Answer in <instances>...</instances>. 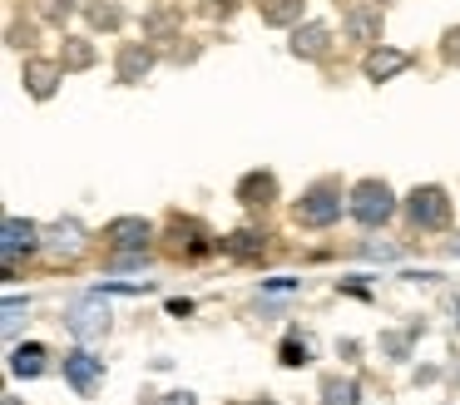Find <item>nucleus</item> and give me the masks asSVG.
Segmentation results:
<instances>
[{
  "label": "nucleus",
  "instance_id": "9d476101",
  "mask_svg": "<svg viewBox=\"0 0 460 405\" xmlns=\"http://www.w3.org/2000/svg\"><path fill=\"white\" fill-rule=\"evenodd\" d=\"M149 237H154L149 217H114V223H104V242L119 247V252H139V247H149Z\"/></svg>",
  "mask_w": 460,
  "mask_h": 405
},
{
  "label": "nucleus",
  "instance_id": "423d86ee",
  "mask_svg": "<svg viewBox=\"0 0 460 405\" xmlns=\"http://www.w3.org/2000/svg\"><path fill=\"white\" fill-rule=\"evenodd\" d=\"M65 381H70L75 395H94L104 385V356H94L90 346H75V351H65Z\"/></svg>",
  "mask_w": 460,
  "mask_h": 405
},
{
  "label": "nucleus",
  "instance_id": "a878e982",
  "mask_svg": "<svg viewBox=\"0 0 460 405\" xmlns=\"http://www.w3.org/2000/svg\"><path fill=\"white\" fill-rule=\"evenodd\" d=\"M21 316H25V302H15V296H11V302H5V316H0L5 336H15V331H21Z\"/></svg>",
  "mask_w": 460,
  "mask_h": 405
},
{
  "label": "nucleus",
  "instance_id": "9b49d317",
  "mask_svg": "<svg viewBox=\"0 0 460 405\" xmlns=\"http://www.w3.org/2000/svg\"><path fill=\"white\" fill-rule=\"evenodd\" d=\"M288 49L297 59H322L332 49V25H322V20H307V25H292V40Z\"/></svg>",
  "mask_w": 460,
  "mask_h": 405
},
{
  "label": "nucleus",
  "instance_id": "1a4fd4ad",
  "mask_svg": "<svg viewBox=\"0 0 460 405\" xmlns=\"http://www.w3.org/2000/svg\"><path fill=\"white\" fill-rule=\"evenodd\" d=\"M401 69H411V55L396 45H371L367 59H361V75L371 79V84H386V79H396Z\"/></svg>",
  "mask_w": 460,
  "mask_h": 405
},
{
  "label": "nucleus",
  "instance_id": "f3484780",
  "mask_svg": "<svg viewBox=\"0 0 460 405\" xmlns=\"http://www.w3.org/2000/svg\"><path fill=\"white\" fill-rule=\"evenodd\" d=\"M302 5L307 0H258V15H262V25L292 30V25H302Z\"/></svg>",
  "mask_w": 460,
  "mask_h": 405
},
{
  "label": "nucleus",
  "instance_id": "a211bd4d",
  "mask_svg": "<svg viewBox=\"0 0 460 405\" xmlns=\"http://www.w3.org/2000/svg\"><path fill=\"white\" fill-rule=\"evenodd\" d=\"M322 405H361V385L351 375H327L322 381Z\"/></svg>",
  "mask_w": 460,
  "mask_h": 405
},
{
  "label": "nucleus",
  "instance_id": "5701e85b",
  "mask_svg": "<svg viewBox=\"0 0 460 405\" xmlns=\"http://www.w3.org/2000/svg\"><path fill=\"white\" fill-rule=\"evenodd\" d=\"M149 262H154V257H149V247H139V252H119L110 267H114V272H144Z\"/></svg>",
  "mask_w": 460,
  "mask_h": 405
},
{
  "label": "nucleus",
  "instance_id": "ddd939ff",
  "mask_svg": "<svg viewBox=\"0 0 460 405\" xmlns=\"http://www.w3.org/2000/svg\"><path fill=\"white\" fill-rule=\"evenodd\" d=\"M238 203H248V207L278 203V173H268V168H252V173H243V178H238Z\"/></svg>",
  "mask_w": 460,
  "mask_h": 405
},
{
  "label": "nucleus",
  "instance_id": "b1692460",
  "mask_svg": "<svg viewBox=\"0 0 460 405\" xmlns=\"http://www.w3.org/2000/svg\"><path fill=\"white\" fill-rule=\"evenodd\" d=\"M100 292L104 296H144V292H154V282H100Z\"/></svg>",
  "mask_w": 460,
  "mask_h": 405
},
{
  "label": "nucleus",
  "instance_id": "412c9836",
  "mask_svg": "<svg viewBox=\"0 0 460 405\" xmlns=\"http://www.w3.org/2000/svg\"><path fill=\"white\" fill-rule=\"evenodd\" d=\"M278 361L288 365V371H297V365H307V361H312V341H307V336H297V331H292L288 341L278 346Z\"/></svg>",
  "mask_w": 460,
  "mask_h": 405
},
{
  "label": "nucleus",
  "instance_id": "6ab92c4d",
  "mask_svg": "<svg viewBox=\"0 0 460 405\" xmlns=\"http://www.w3.org/2000/svg\"><path fill=\"white\" fill-rule=\"evenodd\" d=\"M84 15L94 30H119L124 25V5L119 0H84Z\"/></svg>",
  "mask_w": 460,
  "mask_h": 405
},
{
  "label": "nucleus",
  "instance_id": "f257e3e1",
  "mask_svg": "<svg viewBox=\"0 0 460 405\" xmlns=\"http://www.w3.org/2000/svg\"><path fill=\"white\" fill-rule=\"evenodd\" d=\"M110 326H114V316H110V302H104L100 286L70 296V306H65V331H70L80 346L104 341V336H110Z\"/></svg>",
  "mask_w": 460,
  "mask_h": 405
},
{
  "label": "nucleus",
  "instance_id": "39448f33",
  "mask_svg": "<svg viewBox=\"0 0 460 405\" xmlns=\"http://www.w3.org/2000/svg\"><path fill=\"white\" fill-rule=\"evenodd\" d=\"M45 247V227L35 223V217H5V227H0V257H5V282H15V272H21V257L40 252Z\"/></svg>",
  "mask_w": 460,
  "mask_h": 405
},
{
  "label": "nucleus",
  "instance_id": "f8f14e48",
  "mask_svg": "<svg viewBox=\"0 0 460 405\" xmlns=\"http://www.w3.org/2000/svg\"><path fill=\"white\" fill-rule=\"evenodd\" d=\"M341 30H347V40L381 45V5H351L347 15H341Z\"/></svg>",
  "mask_w": 460,
  "mask_h": 405
},
{
  "label": "nucleus",
  "instance_id": "20e7f679",
  "mask_svg": "<svg viewBox=\"0 0 460 405\" xmlns=\"http://www.w3.org/2000/svg\"><path fill=\"white\" fill-rule=\"evenodd\" d=\"M347 213L357 217L361 227H371V233H376V227H386L391 217H396V193H391V188L381 183V178H361V183L351 188Z\"/></svg>",
  "mask_w": 460,
  "mask_h": 405
},
{
  "label": "nucleus",
  "instance_id": "aec40b11",
  "mask_svg": "<svg viewBox=\"0 0 460 405\" xmlns=\"http://www.w3.org/2000/svg\"><path fill=\"white\" fill-rule=\"evenodd\" d=\"M60 65H65V69H90V65H94V45H90V40H80V35H65Z\"/></svg>",
  "mask_w": 460,
  "mask_h": 405
},
{
  "label": "nucleus",
  "instance_id": "2eb2a0df",
  "mask_svg": "<svg viewBox=\"0 0 460 405\" xmlns=\"http://www.w3.org/2000/svg\"><path fill=\"white\" fill-rule=\"evenodd\" d=\"M11 375H21V381H35V375H45L50 371V351H45L40 341H21V346H11Z\"/></svg>",
  "mask_w": 460,
  "mask_h": 405
},
{
  "label": "nucleus",
  "instance_id": "cd10ccee",
  "mask_svg": "<svg viewBox=\"0 0 460 405\" xmlns=\"http://www.w3.org/2000/svg\"><path fill=\"white\" fill-rule=\"evenodd\" d=\"M440 55H446V65H460V25L446 30V40H440Z\"/></svg>",
  "mask_w": 460,
  "mask_h": 405
},
{
  "label": "nucleus",
  "instance_id": "0eeeda50",
  "mask_svg": "<svg viewBox=\"0 0 460 405\" xmlns=\"http://www.w3.org/2000/svg\"><path fill=\"white\" fill-rule=\"evenodd\" d=\"M60 79H65V65H60V59L31 55V59L21 65V84H25V94H31V99H55Z\"/></svg>",
  "mask_w": 460,
  "mask_h": 405
},
{
  "label": "nucleus",
  "instance_id": "f03ea898",
  "mask_svg": "<svg viewBox=\"0 0 460 405\" xmlns=\"http://www.w3.org/2000/svg\"><path fill=\"white\" fill-rule=\"evenodd\" d=\"M347 203H351V193H341L337 178H322V183H312L307 193L297 198L292 217H297L302 227H332V223H341V207Z\"/></svg>",
  "mask_w": 460,
  "mask_h": 405
},
{
  "label": "nucleus",
  "instance_id": "473e14b6",
  "mask_svg": "<svg viewBox=\"0 0 460 405\" xmlns=\"http://www.w3.org/2000/svg\"><path fill=\"white\" fill-rule=\"evenodd\" d=\"M446 312H450V321L460 326V292H446Z\"/></svg>",
  "mask_w": 460,
  "mask_h": 405
},
{
  "label": "nucleus",
  "instance_id": "c756f323",
  "mask_svg": "<svg viewBox=\"0 0 460 405\" xmlns=\"http://www.w3.org/2000/svg\"><path fill=\"white\" fill-rule=\"evenodd\" d=\"M173 30V15H149L144 20V35H169Z\"/></svg>",
  "mask_w": 460,
  "mask_h": 405
},
{
  "label": "nucleus",
  "instance_id": "c9c22d12",
  "mask_svg": "<svg viewBox=\"0 0 460 405\" xmlns=\"http://www.w3.org/2000/svg\"><path fill=\"white\" fill-rule=\"evenodd\" d=\"M258 405H272V401H258Z\"/></svg>",
  "mask_w": 460,
  "mask_h": 405
},
{
  "label": "nucleus",
  "instance_id": "7c9ffc66",
  "mask_svg": "<svg viewBox=\"0 0 460 405\" xmlns=\"http://www.w3.org/2000/svg\"><path fill=\"white\" fill-rule=\"evenodd\" d=\"M297 277H272V282H262V292H272V296H278V292H297Z\"/></svg>",
  "mask_w": 460,
  "mask_h": 405
},
{
  "label": "nucleus",
  "instance_id": "bb28decb",
  "mask_svg": "<svg viewBox=\"0 0 460 405\" xmlns=\"http://www.w3.org/2000/svg\"><path fill=\"white\" fill-rule=\"evenodd\" d=\"M361 252H367V257H381V262H396L401 247H396V242H361Z\"/></svg>",
  "mask_w": 460,
  "mask_h": 405
},
{
  "label": "nucleus",
  "instance_id": "4468645a",
  "mask_svg": "<svg viewBox=\"0 0 460 405\" xmlns=\"http://www.w3.org/2000/svg\"><path fill=\"white\" fill-rule=\"evenodd\" d=\"M149 69H154V49H149V45H139V40L119 45V59H114V75H119V84H139Z\"/></svg>",
  "mask_w": 460,
  "mask_h": 405
},
{
  "label": "nucleus",
  "instance_id": "4be33fe9",
  "mask_svg": "<svg viewBox=\"0 0 460 405\" xmlns=\"http://www.w3.org/2000/svg\"><path fill=\"white\" fill-rule=\"evenodd\" d=\"M411 341H416V326H411V331H386L381 336V356H386V361H406Z\"/></svg>",
  "mask_w": 460,
  "mask_h": 405
},
{
  "label": "nucleus",
  "instance_id": "e433bc0d",
  "mask_svg": "<svg viewBox=\"0 0 460 405\" xmlns=\"http://www.w3.org/2000/svg\"><path fill=\"white\" fill-rule=\"evenodd\" d=\"M376 5H386V0H376Z\"/></svg>",
  "mask_w": 460,
  "mask_h": 405
},
{
  "label": "nucleus",
  "instance_id": "6e6552de",
  "mask_svg": "<svg viewBox=\"0 0 460 405\" xmlns=\"http://www.w3.org/2000/svg\"><path fill=\"white\" fill-rule=\"evenodd\" d=\"M84 242H90V237H84V223H80V217H60L55 227H45V252L60 257V262L80 257Z\"/></svg>",
  "mask_w": 460,
  "mask_h": 405
},
{
  "label": "nucleus",
  "instance_id": "f704fd0d",
  "mask_svg": "<svg viewBox=\"0 0 460 405\" xmlns=\"http://www.w3.org/2000/svg\"><path fill=\"white\" fill-rule=\"evenodd\" d=\"M5 405H15V395H5Z\"/></svg>",
  "mask_w": 460,
  "mask_h": 405
},
{
  "label": "nucleus",
  "instance_id": "dca6fc26",
  "mask_svg": "<svg viewBox=\"0 0 460 405\" xmlns=\"http://www.w3.org/2000/svg\"><path fill=\"white\" fill-rule=\"evenodd\" d=\"M218 247L233 257V262H252V257L268 252V233H258V227H238V233L218 237Z\"/></svg>",
  "mask_w": 460,
  "mask_h": 405
},
{
  "label": "nucleus",
  "instance_id": "c85d7f7f",
  "mask_svg": "<svg viewBox=\"0 0 460 405\" xmlns=\"http://www.w3.org/2000/svg\"><path fill=\"white\" fill-rule=\"evenodd\" d=\"M144 405H199V401H193L189 391H164V395H149Z\"/></svg>",
  "mask_w": 460,
  "mask_h": 405
},
{
  "label": "nucleus",
  "instance_id": "393cba45",
  "mask_svg": "<svg viewBox=\"0 0 460 405\" xmlns=\"http://www.w3.org/2000/svg\"><path fill=\"white\" fill-rule=\"evenodd\" d=\"M40 15L50 20V25H65V20L75 15V0H45V5H40Z\"/></svg>",
  "mask_w": 460,
  "mask_h": 405
},
{
  "label": "nucleus",
  "instance_id": "2f4dec72",
  "mask_svg": "<svg viewBox=\"0 0 460 405\" xmlns=\"http://www.w3.org/2000/svg\"><path fill=\"white\" fill-rule=\"evenodd\" d=\"M169 316H193V302H183V296H173V302H169Z\"/></svg>",
  "mask_w": 460,
  "mask_h": 405
},
{
  "label": "nucleus",
  "instance_id": "72a5a7b5",
  "mask_svg": "<svg viewBox=\"0 0 460 405\" xmlns=\"http://www.w3.org/2000/svg\"><path fill=\"white\" fill-rule=\"evenodd\" d=\"M450 375H456V381H460V361H456V365H450Z\"/></svg>",
  "mask_w": 460,
  "mask_h": 405
},
{
  "label": "nucleus",
  "instance_id": "7ed1b4c3",
  "mask_svg": "<svg viewBox=\"0 0 460 405\" xmlns=\"http://www.w3.org/2000/svg\"><path fill=\"white\" fill-rule=\"evenodd\" d=\"M406 223L416 233H446L450 227V193L440 183H420L406 193Z\"/></svg>",
  "mask_w": 460,
  "mask_h": 405
}]
</instances>
